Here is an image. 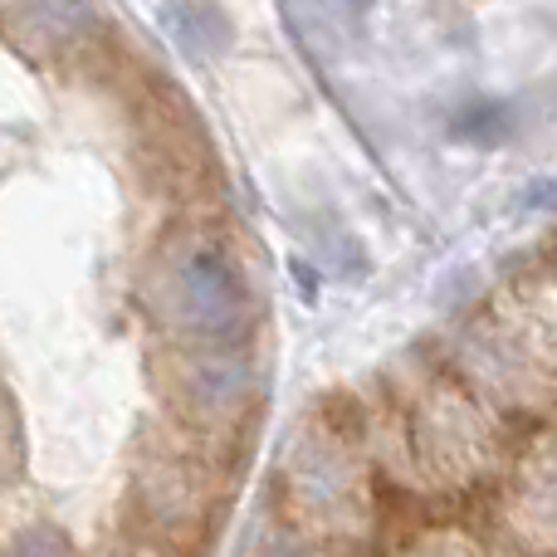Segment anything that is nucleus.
Returning a JSON list of instances; mask_svg holds the SVG:
<instances>
[{
    "label": "nucleus",
    "mask_w": 557,
    "mask_h": 557,
    "mask_svg": "<svg viewBox=\"0 0 557 557\" xmlns=\"http://www.w3.org/2000/svg\"><path fill=\"white\" fill-rule=\"evenodd\" d=\"M327 5H337V10H367L372 0H327Z\"/></svg>",
    "instance_id": "nucleus-4"
},
{
    "label": "nucleus",
    "mask_w": 557,
    "mask_h": 557,
    "mask_svg": "<svg viewBox=\"0 0 557 557\" xmlns=\"http://www.w3.org/2000/svg\"><path fill=\"white\" fill-rule=\"evenodd\" d=\"M274 557H304V553H274Z\"/></svg>",
    "instance_id": "nucleus-5"
},
{
    "label": "nucleus",
    "mask_w": 557,
    "mask_h": 557,
    "mask_svg": "<svg viewBox=\"0 0 557 557\" xmlns=\"http://www.w3.org/2000/svg\"><path fill=\"white\" fill-rule=\"evenodd\" d=\"M10 557H69V553L49 529H35V533H25V539L10 548Z\"/></svg>",
    "instance_id": "nucleus-3"
},
{
    "label": "nucleus",
    "mask_w": 557,
    "mask_h": 557,
    "mask_svg": "<svg viewBox=\"0 0 557 557\" xmlns=\"http://www.w3.org/2000/svg\"><path fill=\"white\" fill-rule=\"evenodd\" d=\"M176 304H182V318L196 327V333L225 337L245 323L250 313V294H245V278L211 245H196V250L182 255L176 264Z\"/></svg>",
    "instance_id": "nucleus-1"
},
{
    "label": "nucleus",
    "mask_w": 557,
    "mask_h": 557,
    "mask_svg": "<svg viewBox=\"0 0 557 557\" xmlns=\"http://www.w3.org/2000/svg\"><path fill=\"white\" fill-rule=\"evenodd\" d=\"M166 29L176 35V45L191 49V54H211L231 39L225 29V15L211 5V0H172L166 5Z\"/></svg>",
    "instance_id": "nucleus-2"
}]
</instances>
